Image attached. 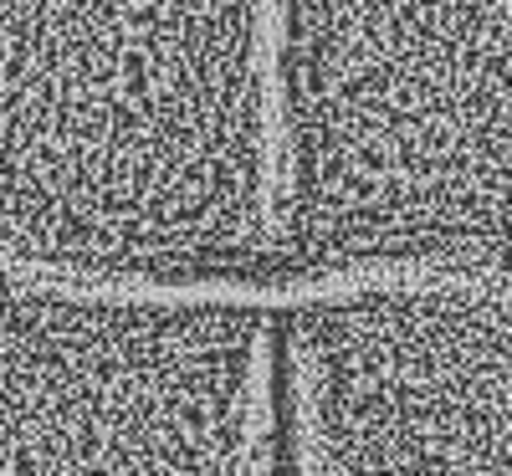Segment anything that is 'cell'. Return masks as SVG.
I'll return each instance as SVG.
<instances>
[{
	"label": "cell",
	"mask_w": 512,
	"mask_h": 476,
	"mask_svg": "<svg viewBox=\"0 0 512 476\" xmlns=\"http://www.w3.org/2000/svg\"><path fill=\"white\" fill-rule=\"evenodd\" d=\"M0 272L277 297L272 6H0Z\"/></svg>",
	"instance_id": "obj_1"
},
{
	"label": "cell",
	"mask_w": 512,
	"mask_h": 476,
	"mask_svg": "<svg viewBox=\"0 0 512 476\" xmlns=\"http://www.w3.org/2000/svg\"><path fill=\"white\" fill-rule=\"evenodd\" d=\"M512 0L272 6V287L507 282Z\"/></svg>",
	"instance_id": "obj_2"
},
{
	"label": "cell",
	"mask_w": 512,
	"mask_h": 476,
	"mask_svg": "<svg viewBox=\"0 0 512 476\" xmlns=\"http://www.w3.org/2000/svg\"><path fill=\"white\" fill-rule=\"evenodd\" d=\"M272 302L0 272V476H277Z\"/></svg>",
	"instance_id": "obj_3"
}]
</instances>
